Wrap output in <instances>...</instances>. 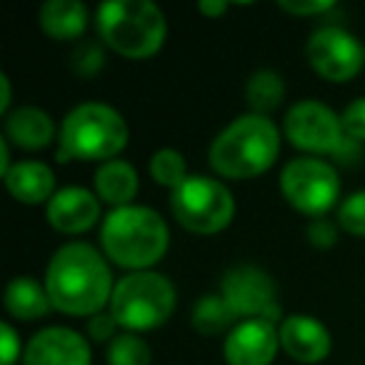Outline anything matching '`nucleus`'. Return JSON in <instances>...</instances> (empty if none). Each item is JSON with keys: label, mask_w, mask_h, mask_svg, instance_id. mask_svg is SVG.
<instances>
[{"label": "nucleus", "mask_w": 365, "mask_h": 365, "mask_svg": "<svg viewBox=\"0 0 365 365\" xmlns=\"http://www.w3.org/2000/svg\"><path fill=\"white\" fill-rule=\"evenodd\" d=\"M43 283L53 310L73 318H93L103 313L115 290L110 260L103 250L83 240L66 243L53 253Z\"/></svg>", "instance_id": "f257e3e1"}, {"label": "nucleus", "mask_w": 365, "mask_h": 365, "mask_svg": "<svg viewBox=\"0 0 365 365\" xmlns=\"http://www.w3.org/2000/svg\"><path fill=\"white\" fill-rule=\"evenodd\" d=\"M170 230L163 215L148 205L115 208L101 223V250L113 265L128 273L153 270L168 253Z\"/></svg>", "instance_id": "f03ea898"}, {"label": "nucleus", "mask_w": 365, "mask_h": 365, "mask_svg": "<svg viewBox=\"0 0 365 365\" xmlns=\"http://www.w3.org/2000/svg\"><path fill=\"white\" fill-rule=\"evenodd\" d=\"M280 155V128L270 118L245 113L213 138L210 168L225 180H250L275 165Z\"/></svg>", "instance_id": "7ed1b4c3"}, {"label": "nucleus", "mask_w": 365, "mask_h": 365, "mask_svg": "<svg viewBox=\"0 0 365 365\" xmlns=\"http://www.w3.org/2000/svg\"><path fill=\"white\" fill-rule=\"evenodd\" d=\"M96 31L108 51L148 61L165 46L168 21L150 0H108L96 11Z\"/></svg>", "instance_id": "20e7f679"}, {"label": "nucleus", "mask_w": 365, "mask_h": 365, "mask_svg": "<svg viewBox=\"0 0 365 365\" xmlns=\"http://www.w3.org/2000/svg\"><path fill=\"white\" fill-rule=\"evenodd\" d=\"M128 138H130V130L120 110H115L108 103H81L61 123L58 160H115L125 150Z\"/></svg>", "instance_id": "39448f33"}, {"label": "nucleus", "mask_w": 365, "mask_h": 365, "mask_svg": "<svg viewBox=\"0 0 365 365\" xmlns=\"http://www.w3.org/2000/svg\"><path fill=\"white\" fill-rule=\"evenodd\" d=\"M178 293L170 278L155 270L128 273L115 283L108 310L125 333H150L175 313Z\"/></svg>", "instance_id": "423d86ee"}, {"label": "nucleus", "mask_w": 365, "mask_h": 365, "mask_svg": "<svg viewBox=\"0 0 365 365\" xmlns=\"http://www.w3.org/2000/svg\"><path fill=\"white\" fill-rule=\"evenodd\" d=\"M283 135L295 150H303L310 158H338L355 160L358 143H353L343 130L340 115L320 101H298L285 110Z\"/></svg>", "instance_id": "0eeeda50"}, {"label": "nucleus", "mask_w": 365, "mask_h": 365, "mask_svg": "<svg viewBox=\"0 0 365 365\" xmlns=\"http://www.w3.org/2000/svg\"><path fill=\"white\" fill-rule=\"evenodd\" d=\"M173 218L195 235H215L235 218V198L223 180L210 175H190L170 193Z\"/></svg>", "instance_id": "6e6552de"}, {"label": "nucleus", "mask_w": 365, "mask_h": 365, "mask_svg": "<svg viewBox=\"0 0 365 365\" xmlns=\"http://www.w3.org/2000/svg\"><path fill=\"white\" fill-rule=\"evenodd\" d=\"M280 193L298 213L313 218H328L340 200V175L335 165L323 158L300 155L285 163L280 173Z\"/></svg>", "instance_id": "1a4fd4ad"}, {"label": "nucleus", "mask_w": 365, "mask_h": 365, "mask_svg": "<svg viewBox=\"0 0 365 365\" xmlns=\"http://www.w3.org/2000/svg\"><path fill=\"white\" fill-rule=\"evenodd\" d=\"M220 295L230 303L240 320L263 318L280 325V305L275 280L263 268L250 263L233 265L220 278Z\"/></svg>", "instance_id": "9d476101"}, {"label": "nucleus", "mask_w": 365, "mask_h": 365, "mask_svg": "<svg viewBox=\"0 0 365 365\" xmlns=\"http://www.w3.org/2000/svg\"><path fill=\"white\" fill-rule=\"evenodd\" d=\"M305 58L323 81L348 83L363 71L365 46L345 28L323 26L308 38Z\"/></svg>", "instance_id": "9b49d317"}, {"label": "nucleus", "mask_w": 365, "mask_h": 365, "mask_svg": "<svg viewBox=\"0 0 365 365\" xmlns=\"http://www.w3.org/2000/svg\"><path fill=\"white\" fill-rule=\"evenodd\" d=\"M93 350L86 335L66 325L41 328L26 343L23 365H91Z\"/></svg>", "instance_id": "f8f14e48"}, {"label": "nucleus", "mask_w": 365, "mask_h": 365, "mask_svg": "<svg viewBox=\"0 0 365 365\" xmlns=\"http://www.w3.org/2000/svg\"><path fill=\"white\" fill-rule=\"evenodd\" d=\"M278 350V325L263 318L240 320L223 340V358L228 365H273Z\"/></svg>", "instance_id": "ddd939ff"}, {"label": "nucleus", "mask_w": 365, "mask_h": 365, "mask_svg": "<svg viewBox=\"0 0 365 365\" xmlns=\"http://www.w3.org/2000/svg\"><path fill=\"white\" fill-rule=\"evenodd\" d=\"M280 348L288 358L303 365H318L333 350V338L323 320L305 313H293L280 320L278 325Z\"/></svg>", "instance_id": "4468645a"}, {"label": "nucleus", "mask_w": 365, "mask_h": 365, "mask_svg": "<svg viewBox=\"0 0 365 365\" xmlns=\"http://www.w3.org/2000/svg\"><path fill=\"white\" fill-rule=\"evenodd\" d=\"M46 218L53 230L63 235H81L96 228L101 220V198L96 190L68 185L58 188V193L46 205Z\"/></svg>", "instance_id": "2eb2a0df"}, {"label": "nucleus", "mask_w": 365, "mask_h": 365, "mask_svg": "<svg viewBox=\"0 0 365 365\" xmlns=\"http://www.w3.org/2000/svg\"><path fill=\"white\" fill-rule=\"evenodd\" d=\"M6 188L21 205H48L58 193L56 173L41 160H18L8 170Z\"/></svg>", "instance_id": "dca6fc26"}, {"label": "nucleus", "mask_w": 365, "mask_h": 365, "mask_svg": "<svg viewBox=\"0 0 365 365\" xmlns=\"http://www.w3.org/2000/svg\"><path fill=\"white\" fill-rule=\"evenodd\" d=\"M56 120L38 106H21L6 115V140L21 150H43L58 138Z\"/></svg>", "instance_id": "f3484780"}, {"label": "nucleus", "mask_w": 365, "mask_h": 365, "mask_svg": "<svg viewBox=\"0 0 365 365\" xmlns=\"http://www.w3.org/2000/svg\"><path fill=\"white\" fill-rule=\"evenodd\" d=\"M93 190L101 198V203L110 205L113 210L125 208V205H133L138 190H140V178L130 163L115 158V160L101 163L96 168Z\"/></svg>", "instance_id": "a211bd4d"}, {"label": "nucleus", "mask_w": 365, "mask_h": 365, "mask_svg": "<svg viewBox=\"0 0 365 365\" xmlns=\"http://www.w3.org/2000/svg\"><path fill=\"white\" fill-rule=\"evenodd\" d=\"M88 8L81 0H48L38 11L41 31L51 41H78L88 28Z\"/></svg>", "instance_id": "6ab92c4d"}, {"label": "nucleus", "mask_w": 365, "mask_h": 365, "mask_svg": "<svg viewBox=\"0 0 365 365\" xmlns=\"http://www.w3.org/2000/svg\"><path fill=\"white\" fill-rule=\"evenodd\" d=\"M6 310L11 318L33 323V320L46 318L53 310L51 295L46 290V283H41L33 275H18L6 288Z\"/></svg>", "instance_id": "aec40b11"}, {"label": "nucleus", "mask_w": 365, "mask_h": 365, "mask_svg": "<svg viewBox=\"0 0 365 365\" xmlns=\"http://www.w3.org/2000/svg\"><path fill=\"white\" fill-rule=\"evenodd\" d=\"M238 323L240 318L220 293L203 295V298L195 300L193 310H190V325H193L195 333L205 335V338L228 335Z\"/></svg>", "instance_id": "412c9836"}, {"label": "nucleus", "mask_w": 365, "mask_h": 365, "mask_svg": "<svg viewBox=\"0 0 365 365\" xmlns=\"http://www.w3.org/2000/svg\"><path fill=\"white\" fill-rule=\"evenodd\" d=\"M245 101H248L250 113L255 115L270 118V113H275L285 101V81L280 73L275 71H255L245 83Z\"/></svg>", "instance_id": "4be33fe9"}, {"label": "nucleus", "mask_w": 365, "mask_h": 365, "mask_svg": "<svg viewBox=\"0 0 365 365\" xmlns=\"http://www.w3.org/2000/svg\"><path fill=\"white\" fill-rule=\"evenodd\" d=\"M148 173L155 180V185L160 188L178 190L182 182L188 180V163H185V155L175 148H160L150 155V163H148Z\"/></svg>", "instance_id": "5701e85b"}, {"label": "nucleus", "mask_w": 365, "mask_h": 365, "mask_svg": "<svg viewBox=\"0 0 365 365\" xmlns=\"http://www.w3.org/2000/svg\"><path fill=\"white\" fill-rule=\"evenodd\" d=\"M108 365H150L153 350L140 335L135 333H120L106 353Z\"/></svg>", "instance_id": "b1692460"}, {"label": "nucleus", "mask_w": 365, "mask_h": 365, "mask_svg": "<svg viewBox=\"0 0 365 365\" xmlns=\"http://www.w3.org/2000/svg\"><path fill=\"white\" fill-rule=\"evenodd\" d=\"M335 223L340 230L353 238H365V190H355L348 198L340 200Z\"/></svg>", "instance_id": "393cba45"}, {"label": "nucleus", "mask_w": 365, "mask_h": 365, "mask_svg": "<svg viewBox=\"0 0 365 365\" xmlns=\"http://www.w3.org/2000/svg\"><path fill=\"white\" fill-rule=\"evenodd\" d=\"M106 66V46L101 41H83L81 46H76L71 56V68L76 76L93 78L103 71Z\"/></svg>", "instance_id": "a878e982"}, {"label": "nucleus", "mask_w": 365, "mask_h": 365, "mask_svg": "<svg viewBox=\"0 0 365 365\" xmlns=\"http://www.w3.org/2000/svg\"><path fill=\"white\" fill-rule=\"evenodd\" d=\"M340 225L330 218H313L305 228V238L315 250H330L338 243Z\"/></svg>", "instance_id": "bb28decb"}, {"label": "nucleus", "mask_w": 365, "mask_h": 365, "mask_svg": "<svg viewBox=\"0 0 365 365\" xmlns=\"http://www.w3.org/2000/svg\"><path fill=\"white\" fill-rule=\"evenodd\" d=\"M340 120H343V130L350 140L358 143V145L365 143V96L348 103L345 110L340 113Z\"/></svg>", "instance_id": "cd10ccee"}, {"label": "nucleus", "mask_w": 365, "mask_h": 365, "mask_svg": "<svg viewBox=\"0 0 365 365\" xmlns=\"http://www.w3.org/2000/svg\"><path fill=\"white\" fill-rule=\"evenodd\" d=\"M86 330H88V338H91V340H96V343H108V345H110L113 340L120 335V333H118V330H120V325H118V320L113 318L110 310H103V313L88 318Z\"/></svg>", "instance_id": "c85d7f7f"}, {"label": "nucleus", "mask_w": 365, "mask_h": 365, "mask_svg": "<svg viewBox=\"0 0 365 365\" xmlns=\"http://www.w3.org/2000/svg\"><path fill=\"white\" fill-rule=\"evenodd\" d=\"M278 8L290 13V16L313 18V16H323V13L333 11L335 3L333 0H278Z\"/></svg>", "instance_id": "c756f323"}, {"label": "nucleus", "mask_w": 365, "mask_h": 365, "mask_svg": "<svg viewBox=\"0 0 365 365\" xmlns=\"http://www.w3.org/2000/svg\"><path fill=\"white\" fill-rule=\"evenodd\" d=\"M0 345H3V355H0V365H16L23 358L26 348L21 345V335L16 333L11 323L0 325Z\"/></svg>", "instance_id": "7c9ffc66"}, {"label": "nucleus", "mask_w": 365, "mask_h": 365, "mask_svg": "<svg viewBox=\"0 0 365 365\" xmlns=\"http://www.w3.org/2000/svg\"><path fill=\"white\" fill-rule=\"evenodd\" d=\"M228 0H203V3H198V13L205 18H223L228 13Z\"/></svg>", "instance_id": "2f4dec72"}, {"label": "nucleus", "mask_w": 365, "mask_h": 365, "mask_svg": "<svg viewBox=\"0 0 365 365\" xmlns=\"http://www.w3.org/2000/svg\"><path fill=\"white\" fill-rule=\"evenodd\" d=\"M0 91H3V96H0V115H8L13 103V88H11V78L6 73L0 76Z\"/></svg>", "instance_id": "473e14b6"}, {"label": "nucleus", "mask_w": 365, "mask_h": 365, "mask_svg": "<svg viewBox=\"0 0 365 365\" xmlns=\"http://www.w3.org/2000/svg\"><path fill=\"white\" fill-rule=\"evenodd\" d=\"M11 168H13V163H11V143H8L6 138H0V175L6 178Z\"/></svg>", "instance_id": "72a5a7b5"}]
</instances>
